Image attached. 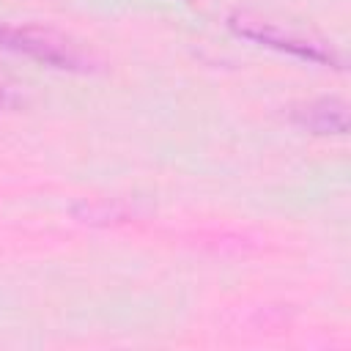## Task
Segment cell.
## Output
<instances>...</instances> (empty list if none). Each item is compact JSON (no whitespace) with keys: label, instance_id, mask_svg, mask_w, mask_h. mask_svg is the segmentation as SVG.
Listing matches in <instances>:
<instances>
[{"label":"cell","instance_id":"3","mask_svg":"<svg viewBox=\"0 0 351 351\" xmlns=\"http://www.w3.org/2000/svg\"><path fill=\"white\" fill-rule=\"evenodd\" d=\"M293 121L315 134H346L348 129L346 104L340 99H315L310 104H302L293 110Z\"/></svg>","mask_w":351,"mask_h":351},{"label":"cell","instance_id":"1","mask_svg":"<svg viewBox=\"0 0 351 351\" xmlns=\"http://www.w3.org/2000/svg\"><path fill=\"white\" fill-rule=\"evenodd\" d=\"M0 44L11 52L27 55L33 60H41L47 66L55 69H66V71H85L90 69V60L85 58V52L66 41L63 36L52 33V30H41V27H16V25H0Z\"/></svg>","mask_w":351,"mask_h":351},{"label":"cell","instance_id":"4","mask_svg":"<svg viewBox=\"0 0 351 351\" xmlns=\"http://www.w3.org/2000/svg\"><path fill=\"white\" fill-rule=\"evenodd\" d=\"M19 104V96H16V90L11 88V85H5V82H0V110H8V107H16Z\"/></svg>","mask_w":351,"mask_h":351},{"label":"cell","instance_id":"2","mask_svg":"<svg viewBox=\"0 0 351 351\" xmlns=\"http://www.w3.org/2000/svg\"><path fill=\"white\" fill-rule=\"evenodd\" d=\"M230 27L244 36V38H252L258 44H266L271 49H280V52H288V55H296L302 60H310V63H321V66H335L340 69V60L335 58L332 49H326L324 44H315V41H307L302 36H293V33H285L263 19H250V16H233L230 19Z\"/></svg>","mask_w":351,"mask_h":351}]
</instances>
